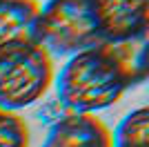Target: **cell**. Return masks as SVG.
Segmentation results:
<instances>
[{"label":"cell","mask_w":149,"mask_h":147,"mask_svg":"<svg viewBox=\"0 0 149 147\" xmlns=\"http://www.w3.org/2000/svg\"><path fill=\"white\" fill-rule=\"evenodd\" d=\"M149 31L125 40H105L69 56L54 76L56 103L71 114H96L111 107L127 89L147 80Z\"/></svg>","instance_id":"cell-1"},{"label":"cell","mask_w":149,"mask_h":147,"mask_svg":"<svg viewBox=\"0 0 149 147\" xmlns=\"http://www.w3.org/2000/svg\"><path fill=\"white\" fill-rule=\"evenodd\" d=\"M111 147H149V111L138 107L129 111L111 134Z\"/></svg>","instance_id":"cell-7"},{"label":"cell","mask_w":149,"mask_h":147,"mask_svg":"<svg viewBox=\"0 0 149 147\" xmlns=\"http://www.w3.org/2000/svg\"><path fill=\"white\" fill-rule=\"evenodd\" d=\"M102 40H125L149 31V0H93Z\"/></svg>","instance_id":"cell-4"},{"label":"cell","mask_w":149,"mask_h":147,"mask_svg":"<svg viewBox=\"0 0 149 147\" xmlns=\"http://www.w3.org/2000/svg\"><path fill=\"white\" fill-rule=\"evenodd\" d=\"M0 147H29V127L13 111L0 109Z\"/></svg>","instance_id":"cell-8"},{"label":"cell","mask_w":149,"mask_h":147,"mask_svg":"<svg viewBox=\"0 0 149 147\" xmlns=\"http://www.w3.org/2000/svg\"><path fill=\"white\" fill-rule=\"evenodd\" d=\"M31 40L47 49L49 56H74L105 43L93 0H47L40 5Z\"/></svg>","instance_id":"cell-3"},{"label":"cell","mask_w":149,"mask_h":147,"mask_svg":"<svg viewBox=\"0 0 149 147\" xmlns=\"http://www.w3.org/2000/svg\"><path fill=\"white\" fill-rule=\"evenodd\" d=\"M54 85V60L36 40L0 45V109L16 111L42 100Z\"/></svg>","instance_id":"cell-2"},{"label":"cell","mask_w":149,"mask_h":147,"mask_svg":"<svg viewBox=\"0 0 149 147\" xmlns=\"http://www.w3.org/2000/svg\"><path fill=\"white\" fill-rule=\"evenodd\" d=\"M38 11V0H0V45L31 38Z\"/></svg>","instance_id":"cell-6"},{"label":"cell","mask_w":149,"mask_h":147,"mask_svg":"<svg viewBox=\"0 0 149 147\" xmlns=\"http://www.w3.org/2000/svg\"><path fill=\"white\" fill-rule=\"evenodd\" d=\"M42 147H111V132L93 114H62L51 123Z\"/></svg>","instance_id":"cell-5"}]
</instances>
